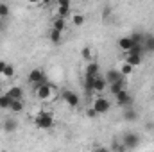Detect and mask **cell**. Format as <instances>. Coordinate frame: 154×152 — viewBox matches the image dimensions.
Wrapping results in <instances>:
<instances>
[{
    "label": "cell",
    "mask_w": 154,
    "mask_h": 152,
    "mask_svg": "<svg viewBox=\"0 0 154 152\" xmlns=\"http://www.w3.org/2000/svg\"><path fill=\"white\" fill-rule=\"evenodd\" d=\"M54 88L56 86L47 81V82H43V84H39V86L34 88V95H36V99L41 100V102H48L54 97Z\"/></svg>",
    "instance_id": "cell-1"
},
{
    "label": "cell",
    "mask_w": 154,
    "mask_h": 152,
    "mask_svg": "<svg viewBox=\"0 0 154 152\" xmlns=\"http://www.w3.org/2000/svg\"><path fill=\"white\" fill-rule=\"evenodd\" d=\"M34 125L38 129H43V131H48L54 127V116L50 111H38V114L34 116Z\"/></svg>",
    "instance_id": "cell-2"
},
{
    "label": "cell",
    "mask_w": 154,
    "mask_h": 152,
    "mask_svg": "<svg viewBox=\"0 0 154 152\" xmlns=\"http://www.w3.org/2000/svg\"><path fill=\"white\" fill-rule=\"evenodd\" d=\"M120 143H122L127 150H134V149L140 145V134L134 132V131H127V132H124Z\"/></svg>",
    "instance_id": "cell-3"
},
{
    "label": "cell",
    "mask_w": 154,
    "mask_h": 152,
    "mask_svg": "<svg viewBox=\"0 0 154 152\" xmlns=\"http://www.w3.org/2000/svg\"><path fill=\"white\" fill-rule=\"evenodd\" d=\"M27 81H29V84H31V86H32V90H34L36 86L43 84V82H47V77H45V72H43L41 68H34V70H31V72H29Z\"/></svg>",
    "instance_id": "cell-4"
},
{
    "label": "cell",
    "mask_w": 154,
    "mask_h": 152,
    "mask_svg": "<svg viewBox=\"0 0 154 152\" xmlns=\"http://www.w3.org/2000/svg\"><path fill=\"white\" fill-rule=\"evenodd\" d=\"M97 114H104L109 111V108H111V104H109V100L106 99V97H102V95H99L97 99H93V106H91Z\"/></svg>",
    "instance_id": "cell-5"
},
{
    "label": "cell",
    "mask_w": 154,
    "mask_h": 152,
    "mask_svg": "<svg viewBox=\"0 0 154 152\" xmlns=\"http://www.w3.org/2000/svg\"><path fill=\"white\" fill-rule=\"evenodd\" d=\"M115 97H116V104H118L120 108H125V109H127V108H133V106H134V99L129 95V91H127V90L120 91V93L115 95Z\"/></svg>",
    "instance_id": "cell-6"
},
{
    "label": "cell",
    "mask_w": 154,
    "mask_h": 152,
    "mask_svg": "<svg viewBox=\"0 0 154 152\" xmlns=\"http://www.w3.org/2000/svg\"><path fill=\"white\" fill-rule=\"evenodd\" d=\"M70 5H72V4H70L68 0H59V2H57V13H56L57 16H56V18L66 20V16L70 14Z\"/></svg>",
    "instance_id": "cell-7"
},
{
    "label": "cell",
    "mask_w": 154,
    "mask_h": 152,
    "mask_svg": "<svg viewBox=\"0 0 154 152\" xmlns=\"http://www.w3.org/2000/svg\"><path fill=\"white\" fill-rule=\"evenodd\" d=\"M63 100H65L70 108H77V106H79V97H77L75 91H72V90H65V91H63Z\"/></svg>",
    "instance_id": "cell-8"
},
{
    "label": "cell",
    "mask_w": 154,
    "mask_h": 152,
    "mask_svg": "<svg viewBox=\"0 0 154 152\" xmlns=\"http://www.w3.org/2000/svg\"><path fill=\"white\" fill-rule=\"evenodd\" d=\"M106 82H108V86L109 84H113V82H118V81H122L124 79V75L120 74V70H116V68H111V70H108L106 72Z\"/></svg>",
    "instance_id": "cell-9"
},
{
    "label": "cell",
    "mask_w": 154,
    "mask_h": 152,
    "mask_svg": "<svg viewBox=\"0 0 154 152\" xmlns=\"http://www.w3.org/2000/svg\"><path fill=\"white\" fill-rule=\"evenodd\" d=\"M5 93H7L13 100H23V88H22V86H11Z\"/></svg>",
    "instance_id": "cell-10"
},
{
    "label": "cell",
    "mask_w": 154,
    "mask_h": 152,
    "mask_svg": "<svg viewBox=\"0 0 154 152\" xmlns=\"http://www.w3.org/2000/svg\"><path fill=\"white\" fill-rule=\"evenodd\" d=\"M2 129H4V132L11 134V132H14V131L18 129V122H16L14 118H5V120L2 122Z\"/></svg>",
    "instance_id": "cell-11"
},
{
    "label": "cell",
    "mask_w": 154,
    "mask_h": 152,
    "mask_svg": "<svg viewBox=\"0 0 154 152\" xmlns=\"http://www.w3.org/2000/svg\"><path fill=\"white\" fill-rule=\"evenodd\" d=\"M122 118H124L125 122H136V120L140 118V114H138V111H136L134 108H127V109H124Z\"/></svg>",
    "instance_id": "cell-12"
},
{
    "label": "cell",
    "mask_w": 154,
    "mask_h": 152,
    "mask_svg": "<svg viewBox=\"0 0 154 152\" xmlns=\"http://www.w3.org/2000/svg\"><path fill=\"white\" fill-rule=\"evenodd\" d=\"M133 47H134V43L131 41V38H129V36H124V38L118 39V48H120L122 52H125V54H127Z\"/></svg>",
    "instance_id": "cell-13"
},
{
    "label": "cell",
    "mask_w": 154,
    "mask_h": 152,
    "mask_svg": "<svg viewBox=\"0 0 154 152\" xmlns=\"http://www.w3.org/2000/svg\"><path fill=\"white\" fill-rule=\"evenodd\" d=\"M124 63H127L129 66H133V68H136V66H140V65H142V56H134V54H127V56H125V59H124Z\"/></svg>",
    "instance_id": "cell-14"
},
{
    "label": "cell",
    "mask_w": 154,
    "mask_h": 152,
    "mask_svg": "<svg viewBox=\"0 0 154 152\" xmlns=\"http://www.w3.org/2000/svg\"><path fill=\"white\" fill-rule=\"evenodd\" d=\"M143 50L149 52V54H154V34H145V39H143Z\"/></svg>",
    "instance_id": "cell-15"
},
{
    "label": "cell",
    "mask_w": 154,
    "mask_h": 152,
    "mask_svg": "<svg viewBox=\"0 0 154 152\" xmlns=\"http://www.w3.org/2000/svg\"><path fill=\"white\" fill-rule=\"evenodd\" d=\"M108 88H109V91H111L113 95H118L120 91H124V90H125V79H122V81H118V82L109 84Z\"/></svg>",
    "instance_id": "cell-16"
},
{
    "label": "cell",
    "mask_w": 154,
    "mask_h": 152,
    "mask_svg": "<svg viewBox=\"0 0 154 152\" xmlns=\"http://www.w3.org/2000/svg\"><path fill=\"white\" fill-rule=\"evenodd\" d=\"M99 63H95V61H91V63H88V66H86V75L90 77H99Z\"/></svg>",
    "instance_id": "cell-17"
},
{
    "label": "cell",
    "mask_w": 154,
    "mask_h": 152,
    "mask_svg": "<svg viewBox=\"0 0 154 152\" xmlns=\"http://www.w3.org/2000/svg\"><path fill=\"white\" fill-rule=\"evenodd\" d=\"M106 86H108L106 79H104V77H97V79H95V86H93V91H97V93H102V91L106 90Z\"/></svg>",
    "instance_id": "cell-18"
},
{
    "label": "cell",
    "mask_w": 154,
    "mask_h": 152,
    "mask_svg": "<svg viewBox=\"0 0 154 152\" xmlns=\"http://www.w3.org/2000/svg\"><path fill=\"white\" fill-rule=\"evenodd\" d=\"M95 79L97 77H90V75H84V90L86 93H93V86H95Z\"/></svg>",
    "instance_id": "cell-19"
},
{
    "label": "cell",
    "mask_w": 154,
    "mask_h": 152,
    "mask_svg": "<svg viewBox=\"0 0 154 152\" xmlns=\"http://www.w3.org/2000/svg\"><path fill=\"white\" fill-rule=\"evenodd\" d=\"M52 29L63 34V32L66 31V20H61V18H56V20H54V25H52Z\"/></svg>",
    "instance_id": "cell-20"
},
{
    "label": "cell",
    "mask_w": 154,
    "mask_h": 152,
    "mask_svg": "<svg viewBox=\"0 0 154 152\" xmlns=\"http://www.w3.org/2000/svg\"><path fill=\"white\" fill-rule=\"evenodd\" d=\"M11 104H13V99L7 93H2L0 95V109H9Z\"/></svg>",
    "instance_id": "cell-21"
},
{
    "label": "cell",
    "mask_w": 154,
    "mask_h": 152,
    "mask_svg": "<svg viewBox=\"0 0 154 152\" xmlns=\"http://www.w3.org/2000/svg\"><path fill=\"white\" fill-rule=\"evenodd\" d=\"M23 109H25V104H23V100H13L11 108H9V111H11V113H22Z\"/></svg>",
    "instance_id": "cell-22"
},
{
    "label": "cell",
    "mask_w": 154,
    "mask_h": 152,
    "mask_svg": "<svg viewBox=\"0 0 154 152\" xmlns=\"http://www.w3.org/2000/svg\"><path fill=\"white\" fill-rule=\"evenodd\" d=\"M129 38H131V41H133L134 45H143L145 34H143V32H140V31H134V32H133V34H131Z\"/></svg>",
    "instance_id": "cell-23"
},
{
    "label": "cell",
    "mask_w": 154,
    "mask_h": 152,
    "mask_svg": "<svg viewBox=\"0 0 154 152\" xmlns=\"http://www.w3.org/2000/svg\"><path fill=\"white\" fill-rule=\"evenodd\" d=\"M11 14V7L5 2H0V20H7V16Z\"/></svg>",
    "instance_id": "cell-24"
},
{
    "label": "cell",
    "mask_w": 154,
    "mask_h": 152,
    "mask_svg": "<svg viewBox=\"0 0 154 152\" xmlns=\"http://www.w3.org/2000/svg\"><path fill=\"white\" fill-rule=\"evenodd\" d=\"M118 70H120V74H122L124 77H129L131 74H133V72H134V68H133V66H129L127 63H122Z\"/></svg>",
    "instance_id": "cell-25"
},
{
    "label": "cell",
    "mask_w": 154,
    "mask_h": 152,
    "mask_svg": "<svg viewBox=\"0 0 154 152\" xmlns=\"http://www.w3.org/2000/svg\"><path fill=\"white\" fill-rule=\"evenodd\" d=\"M61 36H63V34L57 32V31H54V29H52L50 34H48V38H50V41H52L54 45H59V43H61Z\"/></svg>",
    "instance_id": "cell-26"
},
{
    "label": "cell",
    "mask_w": 154,
    "mask_h": 152,
    "mask_svg": "<svg viewBox=\"0 0 154 152\" xmlns=\"http://www.w3.org/2000/svg\"><path fill=\"white\" fill-rule=\"evenodd\" d=\"M84 22H86V18H84V14H74L72 16V23L75 25V27H81V25H84Z\"/></svg>",
    "instance_id": "cell-27"
},
{
    "label": "cell",
    "mask_w": 154,
    "mask_h": 152,
    "mask_svg": "<svg viewBox=\"0 0 154 152\" xmlns=\"http://www.w3.org/2000/svg\"><path fill=\"white\" fill-rule=\"evenodd\" d=\"M81 56H82V59H84V61L91 63V48H90V47H84V48L81 50Z\"/></svg>",
    "instance_id": "cell-28"
},
{
    "label": "cell",
    "mask_w": 154,
    "mask_h": 152,
    "mask_svg": "<svg viewBox=\"0 0 154 152\" xmlns=\"http://www.w3.org/2000/svg\"><path fill=\"white\" fill-rule=\"evenodd\" d=\"M111 152H127V149L122 145V143H118V141H113L111 143V149H109Z\"/></svg>",
    "instance_id": "cell-29"
},
{
    "label": "cell",
    "mask_w": 154,
    "mask_h": 152,
    "mask_svg": "<svg viewBox=\"0 0 154 152\" xmlns=\"http://www.w3.org/2000/svg\"><path fill=\"white\" fill-rule=\"evenodd\" d=\"M2 75H4V77H7V79H11V77L14 75V66L7 63V66H5V70H4V74H2Z\"/></svg>",
    "instance_id": "cell-30"
},
{
    "label": "cell",
    "mask_w": 154,
    "mask_h": 152,
    "mask_svg": "<svg viewBox=\"0 0 154 152\" xmlns=\"http://www.w3.org/2000/svg\"><path fill=\"white\" fill-rule=\"evenodd\" d=\"M86 114H88L90 118H95V116H99V114H97V111H95L93 108H88V109H86Z\"/></svg>",
    "instance_id": "cell-31"
},
{
    "label": "cell",
    "mask_w": 154,
    "mask_h": 152,
    "mask_svg": "<svg viewBox=\"0 0 154 152\" xmlns=\"http://www.w3.org/2000/svg\"><path fill=\"white\" fill-rule=\"evenodd\" d=\"M5 66H7V63H5V61H0V75L4 74V70H5Z\"/></svg>",
    "instance_id": "cell-32"
},
{
    "label": "cell",
    "mask_w": 154,
    "mask_h": 152,
    "mask_svg": "<svg viewBox=\"0 0 154 152\" xmlns=\"http://www.w3.org/2000/svg\"><path fill=\"white\" fill-rule=\"evenodd\" d=\"M91 152H111L109 149H104V147H99V149H93Z\"/></svg>",
    "instance_id": "cell-33"
},
{
    "label": "cell",
    "mask_w": 154,
    "mask_h": 152,
    "mask_svg": "<svg viewBox=\"0 0 154 152\" xmlns=\"http://www.w3.org/2000/svg\"><path fill=\"white\" fill-rule=\"evenodd\" d=\"M5 31V20H0V32Z\"/></svg>",
    "instance_id": "cell-34"
}]
</instances>
